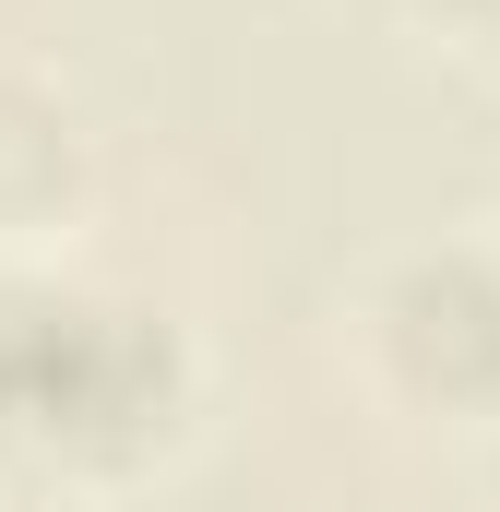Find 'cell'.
I'll use <instances>...</instances> for the list:
<instances>
[{"label": "cell", "instance_id": "3957f363", "mask_svg": "<svg viewBox=\"0 0 500 512\" xmlns=\"http://www.w3.org/2000/svg\"><path fill=\"white\" fill-rule=\"evenodd\" d=\"M453 12H477V24H500V0H453Z\"/></svg>", "mask_w": 500, "mask_h": 512}, {"label": "cell", "instance_id": "6da1fadb", "mask_svg": "<svg viewBox=\"0 0 500 512\" xmlns=\"http://www.w3.org/2000/svg\"><path fill=\"white\" fill-rule=\"evenodd\" d=\"M167 417H179V334L155 310L0 262V453L108 477L167 441Z\"/></svg>", "mask_w": 500, "mask_h": 512}, {"label": "cell", "instance_id": "7a4b0ae2", "mask_svg": "<svg viewBox=\"0 0 500 512\" xmlns=\"http://www.w3.org/2000/svg\"><path fill=\"white\" fill-rule=\"evenodd\" d=\"M370 334L417 405L500 417V251H405L370 298Z\"/></svg>", "mask_w": 500, "mask_h": 512}]
</instances>
